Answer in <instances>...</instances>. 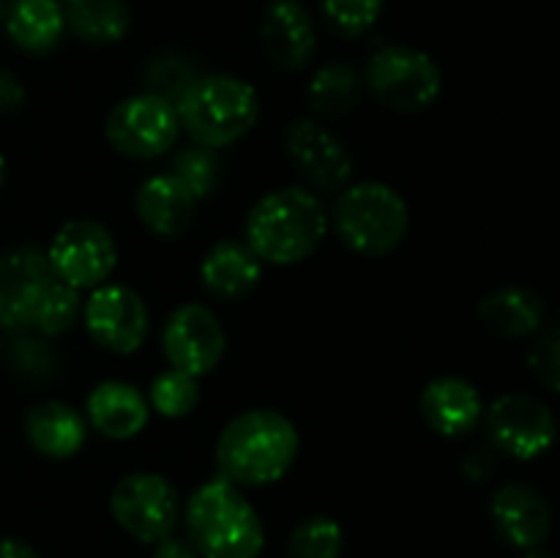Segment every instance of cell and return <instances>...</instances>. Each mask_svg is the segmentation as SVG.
Returning <instances> with one entry per match:
<instances>
[{
	"instance_id": "obj_19",
	"label": "cell",
	"mask_w": 560,
	"mask_h": 558,
	"mask_svg": "<svg viewBox=\"0 0 560 558\" xmlns=\"http://www.w3.org/2000/svg\"><path fill=\"white\" fill-rule=\"evenodd\" d=\"M195 191L173 173L151 175L137 189V217L151 233L164 235V239L184 233L195 219Z\"/></svg>"
},
{
	"instance_id": "obj_20",
	"label": "cell",
	"mask_w": 560,
	"mask_h": 558,
	"mask_svg": "<svg viewBox=\"0 0 560 558\" xmlns=\"http://www.w3.org/2000/svg\"><path fill=\"white\" fill-rule=\"evenodd\" d=\"M200 274L208 293L235 301L249 295L260 284L262 260L249 249L246 241H219L202 257Z\"/></svg>"
},
{
	"instance_id": "obj_11",
	"label": "cell",
	"mask_w": 560,
	"mask_h": 558,
	"mask_svg": "<svg viewBox=\"0 0 560 558\" xmlns=\"http://www.w3.org/2000/svg\"><path fill=\"white\" fill-rule=\"evenodd\" d=\"M82 321L96 345L113 353H135L142 348L151 315L140 295L124 284H102L82 306Z\"/></svg>"
},
{
	"instance_id": "obj_27",
	"label": "cell",
	"mask_w": 560,
	"mask_h": 558,
	"mask_svg": "<svg viewBox=\"0 0 560 558\" xmlns=\"http://www.w3.org/2000/svg\"><path fill=\"white\" fill-rule=\"evenodd\" d=\"M82 315V301L80 290L66 284L63 279L55 277L52 282L47 284L44 295L38 299L36 312H33L31 326L38 328L47 337H58V334H66Z\"/></svg>"
},
{
	"instance_id": "obj_21",
	"label": "cell",
	"mask_w": 560,
	"mask_h": 558,
	"mask_svg": "<svg viewBox=\"0 0 560 558\" xmlns=\"http://www.w3.org/2000/svg\"><path fill=\"white\" fill-rule=\"evenodd\" d=\"M88 435V421L71 405L47 399L25 414V438L38 454L52 460L74 457Z\"/></svg>"
},
{
	"instance_id": "obj_3",
	"label": "cell",
	"mask_w": 560,
	"mask_h": 558,
	"mask_svg": "<svg viewBox=\"0 0 560 558\" xmlns=\"http://www.w3.org/2000/svg\"><path fill=\"white\" fill-rule=\"evenodd\" d=\"M184 520L200 558H257L266 547V528L257 509L241 487L222 476L191 492Z\"/></svg>"
},
{
	"instance_id": "obj_26",
	"label": "cell",
	"mask_w": 560,
	"mask_h": 558,
	"mask_svg": "<svg viewBox=\"0 0 560 558\" xmlns=\"http://www.w3.org/2000/svg\"><path fill=\"white\" fill-rule=\"evenodd\" d=\"M345 531L326 514H312L301 520L288 539L290 558H342Z\"/></svg>"
},
{
	"instance_id": "obj_30",
	"label": "cell",
	"mask_w": 560,
	"mask_h": 558,
	"mask_svg": "<svg viewBox=\"0 0 560 558\" xmlns=\"http://www.w3.org/2000/svg\"><path fill=\"white\" fill-rule=\"evenodd\" d=\"M173 175L178 181H184L195 197H206L208 191L217 186L219 181V162L213 156L211 148H202V146H189L173 159Z\"/></svg>"
},
{
	"instance_id": "obj_24",
	"label": "cell",
	"mask_w": 560,
	"mask_h": 558,
	"mask_svg": "<svg viewBox=\"0 0 560 558\" xmlns=\"http://www.w3.org/2000/svg\"><path fill=\"white\" fill-rule=\"evenodd\" d=\"M66 27L91 44L120 42L129 31V9L124 0H66Z\"/></svg>"
},
{
	"instance_id": "obj_29",
	"label": "cell",
	"mask_w": 560,
	"mask_h": 558,
	"mask_svg": "<svg viewBox=\"0 0 560 558\" xmlns=\"http://www.w3.org/2000/svg\"><path fill=\"white\" fill-rule=\"evenodd\" d=\"M195 82V69H191L184 58H175V55L153 58L145 69L148 93H156V96L167 98L175 107H178V102L186 96V91H189Z\"/></svg>"
},
{
	"instance_id": "obj_32",
	"label": "cell",
	"mask_w": 560,
	"mask_h": 558,
	"mask_svg": "<svg viewBox=\"0 0 560 558\" xmlns=\"http://www.w3.org/2000/svg\"><path fill=\"white\" fill-rule=\"evenodd\" d=\"M534 375L552 392H560V326L547 328L528 353Z\"/></svg>"
},
{
	"instance_id": "obj_6",
	"label": "cell",
	"mask_w": 560,
	"mask_h": 558,
	"mask_svg": "<svg viewBox=\"0 0 560 558\" xmlns=\"http://www.w3.org/2000/svg\"><path fill=\"white\" fill-rule=\"evenodd\" d=\"M366 85L388 109L419 113L441 96L443 74L421 49L383 47L366 63Z\"/></svg>"
},
{
	"instance_id": "obj_25",
	"label": "cell",
	"mask_w": 560,
	"mask_h": 558,
	"mask_svg": "<svg viewBox=\"0 0 560 558\" xmlns=\"http://www.w3.org/2000/svg\"><path fill=\"white\" fill-rule=\"evenodd\" d=\"M361 80L353 66L328 63L310 82V104L323 118H339L359 104Z\"/></svg>"
},
{
	"instance_id": "obj_31",
	"label": "cell",
	"mask_w": 560,
	"mask_h": 558,
	"mask_svg": "<svg viewBox=\"0 0 560 558\" xmlns=\"http://www.w3.org/2000/svg\"><path fill=\"white\" fill-rule=\"evenodd\" d=\"M383 0H323L328 22L345 36H361L381 16Z\"/></svg>"
},
{
	"instance_id": "obj_8",
	"label": "cell",
	"mask_w": 560,
	"mask_h": 558,
	"mask_svg": "<svg viewBox=\"0 0 560 558\" xmlns=\"http://www.w3.org/2000/svg\"><path fill=\"white\" fill-rule=\"evenodd\" d=\"M109 512L115 523L142 545H156L178 525L180 503L175 487L162 474L124 476L109 496Z\"/></svg>"
},
{
	"instance_id": "obj_2",
	"label": "cell",
	"mask_w": 560,
	"mask_h": 558,
	"mask_svg": "<svg viewBox=\"0 0 560 558\" xmlns=\"http://www.w3.org/2000/svg\"><path fill=\"white\" fill-rule=\"evenodd\" d=\"M328 211L315 191L284 186L268 191L246 217V244L262 263L293 266L306 260L323 244Z\"/></svg>"
},
{
	"instance_id": "obj_13",
	"label": "cell",
	"mask_w": 560,
	"mask_h": 558,
	"mask_svg": "<svg viewBox=\"0 0 560 558\" xmlns=\"http://www.w3.org/2000/svg\"><path fill=\"white\" fill-rule=\"evenodd\" d=\"M284 148L295 170L317 189L339 191L353 175V159L345 142L315 120H293L284 131Z\"/></svg>"
},
{
	"instance_id": "obj_34",
	"label": "cell",
	"mask_w": 560,
	"mask_h": 558,
	"mask_svg": "<svg viewBox=\"0 0 560 558\" xmlns=\"http://www.w3.org/2000/svg\"><path fill=\"white\" fill-rule=\"evenodd\" d=\"M151 558H200V553L195 550V545L189 539H178V536L170 534L153 545Z\"/></svg>"
},
{
	"instance_id": "obj_7",
	"label": "cell",
	"mask_w": 560,
	"mask_h": 558,
	"mask_svg": "<svg viewBox=\"0 0 560 558\" xmlns=\"http://www.w3.org/2000/svg\"><path fill=\"white\" fill-rule=\"evenodd\" d=\"M104 135L120 156L159 159L178 140V109L156 93H137L115 104L104 124Z\"/></svg>"
},
{
	"instance_id": "obj_33",
	"label": "cell",
	"mask_w": 560,
	"mask_h": 558,
	"mask_svg": "<svg viewBox=\"0 0 560 558\" xmlns=\"http://www.w3.org/2000/svg\"><path fill=\"white\" fill-rule=\"evenodd\" d=\"M25 104V88L11 71L0 69V115H11Z\"/></svg>"
},
{
	"instance_id": "obj_17",
	"label": "cell",
	"mask_w": 560,
	"mask_h": 558,
	"mask_svg": "<svg viewBox=\"0 0 560 558\" xmlns=\"http://www.w3.org/2000/svg\"><path fill=\"white\" fill-rule=\"evenodd\" d=\"M485 405L474 383L463 377L443 375L435 377L421 392V416L427 427L443 438L468 435L479 425Z\"/></svg>"
},
{
	"instance_id": "obj_23",
	"label": "cell",
	"mask_w": 560,
	"mask_h": 558,
	"mask_svg": "<svg viewBox=\"0 0 560 558\" xmlns=\"http://www.w3.org/2000/svg\"><path fill=\"white\" fill-rule=\"evenodd\" d=\"M63 5L58 0H14L5 31L20 49L33 55L49 53L63 36Z\"/></svg>"
},
{
	"instance_id": "obj_15",
	"label": "cell",
	"mask_w": 560,
	"mask_h": 558,
	"mask_svg": "<svg viewBox=\"0 0 560 558\" xmlns=\"http://www.w3.org/2000/svg\"><path fill=\"white\" fill-rule=\"evenodd\" d=\"M490 514L498 536L520 550L539 547L552 531V509L547 498L536 487L520 481L503 485L492 496Z\"/></svg>"
},
{
	"instance_id": "obj_9",
	"label": "cell",
	"mask_w": 560,
	"mask_h": 558,
	"mask_svg": "<svg viewBox=\"0 0 560 558\" xmlns=\"http://www.w3.org/2000/svg\"><path fill=\"white\" fill-rule=\"evenodd\" d=\"M52 274L77 290H96L107 284L118 266V246L104 224L91 219L66 222L47 249Z\"/></svg>"
},
{
	"instance_id": "obj_38",
	"label": "cell",
	"mask_w": 560,
	"mask_h": 558,
	"mask_svg": "<svg viewBox=\"0 0 560 558\" xmlns=\"http://www.w3.org/2000/svg\"><path fill=\"white\" fill-rule=\"evenodd\" d=\"M3 181H5V159L0 153V189H3Z\"/></svg>"
},
{
	"instance_id": "obj_5",
	"label": "cell",
	"mask_w": 560,
	"mask_h": 558,
	"mask_svg": "<svg viewBox=\"0 0 560 558\" xmlns=\"http://www.w3.org/2000/svg\"><path fill=\"white\" fill-rule=\"evenodd\" d=\"M334 230L353 252L381 257L397 249L408 235L410 211L405 197L381 181L348 186L334 206Z\"/></svg>"
},
{
	"instance_id": "obj_1",
	"label": "cell",
	"mask_w": 560,
	"mask_h": 558,
	"mask_svg": "<svg viewBox=\"0 0 560 558\" xmlns=\"http://www.w3.org/2000/svg\"><path fill=\"white\" fill-rule=\"evenodd\" d=\"M299 454V432L279 410L235 416L217 443V468L235 487H266L282 479Z\"/></svg>"
},
{
	"instance_id": "obj_35",
	"label": "cell",
	"mask_w": 560,
	"mask_h": 558,
	"mask_svg": "<svg viewBox=\"0 0 560 558\" xmlns=\"http://www.w3.org/2000/svg\"><path fill=\"white\" fill-rule=\"evenodd\" d=\"M0 558H38V553L16 536H0Z\"/></svg>"
},
{
	"instance_id": "obj_18",
	"label": "cell",
	"mask_w": 560,
	"mask_h": 558,
	"mask_svg": "<svg viewBox=\"0 0 560 558\" xmlns=\"http://www.w3.org/2000/svg\"><path fill=\"white\" fill-rule=\"evenodd\" d=\"M151 403L137 386L124 381H104L88 394L85 416L96 432L113 441L140 435L148 425Z\"/></svg>"
},
{
	"instance_id": "obj_10",
	"label": "cell",
	"mask_w": 560,
	"mask_h": 558,
	"mask_svg": "<svg viewBox=\"0 0 560 558\" xmlns=\"http://www.w3.org/2000/svg\"><path fill=\"white\" fill-rule=\"evenodd\" d=\"M487 430L503 454L517 460L541 457L556 443V416L530 394H503L487 410Z\"/></svg>"
},
{
	"instance_id": "obj_12",
	"label": "cell",
	"mask_w": 560,
	"mask_h": 558,
	"mask_svg": "<svg viewBox=\"0 0 560 558\" xmlns=\"http://www.w3.org/2000/svg\"><path fill=\"white\" fill-rule=\"evenodd\" d=\"M162 345L175 370L202 377L219 367L228 339L222 323L208 306L184 304L164 323Z\"/></svg>"
},
{
	"instance_id": "obj_28",
	"label": "cell",
	"mask_w": 560,
	"mask_h": 558,
	"mask_svg": "<svg viewBox=\"0 0 560 558\" xmlns=\"http://www.w3.org/2000/svg\"><path fill=\"white\" fill-rule=\"evenodd\" d=\"M148 403H151L153 410L167 416V419H184L200 403V383L189 372L170 367L162 375L153 377Z\"/></svg>"
},
{
	"instance_id": "obj_22",
	"label": "cell",
	"mask_w": 560,
	"mask_h": 558,
	"mask_svg": "<svg viewBox=\"0 0 560 558\" xmlns=\"http://www.w3.org/2000/svg\"><path fill=\"white\" fill-rule=\"evenodd\" d=\"M479 317L498 337L520 339L539 332L541 321H545V304H541L539 293H534L530 288L506 284V288L492 290L481 301Z\"/></svg>"
},
{
	"instance_id": "obj_16",
	"label": "cell",
	"mask_w": 560,
	"mask_h": 558,
	"mask_svg": "<svg viewBox=\"0 0 560 558\" xmlns=\"http://www.w3.org/2000/svg\"><path fill=\"white\" fill-rule=\"evenodd\" d=\"M262 47L279 69L299 71L317 47L315 25L301 0H271L262 16Z\"/></svg>"
},
{
	"instance_id": "obj_36",
	"label": "cell",
	"mask_w": 560,
	"mask_h": 558,
	"mask_svg": "<svg viewBox=\"0 0 560 558\" xmlns=\"http://www.w3.org/2000/svg\"><path fill=\"white\" fill-rule=\"evenodd\" d=\"M520 558H556V556L547 550H539V547H530V550H525Z\"/></svg>"
},
{
	"instance_id": "obj_37",
	"label": "cell",
	"mask_w": 560,
	"mask_h": 558,
	"mask_svg": "<svg viewBox=\"0 0 560 558\" xmlns=\"http://www.w3.org/2000/svg\"><path fill=\"white\" fill-rule=\"evenodd\" d=\"M11 3H14V0H0V22H5V16H9Z\"/></svg>"
},
{
	"instance_id": "obj_14",
	"label": "cell",
	"mask_w": 560,
	"mask_h": 558,
	"mask_svg": "<svg viewBox=\"0 0 560 558\" xmlns=\"http://www.w3.org/2000/svg\"><path fill=\"white\" fill-rule=\"evenodd\" d=\"M55 274L38 249H11L0 255V326H31L38 299Z\"/></svg>"
},
{
	"instance_id": "obj_4",
	"label": "cell",
	"mask_w": 560,
	"mask_h": 558,
	"mask_svg": "<svg viewBox=\"0 0 560 558\" xmlns=\"http://www.w3.org/2000/svg\"><path fill=\"white\" fill-rule=\"evenodd\" d=\"M175 109L191 142L213 151L249 135L260 115V102L255 88L241 77L213 74L197 77Z\"/></svg>"
}]
</instances>
